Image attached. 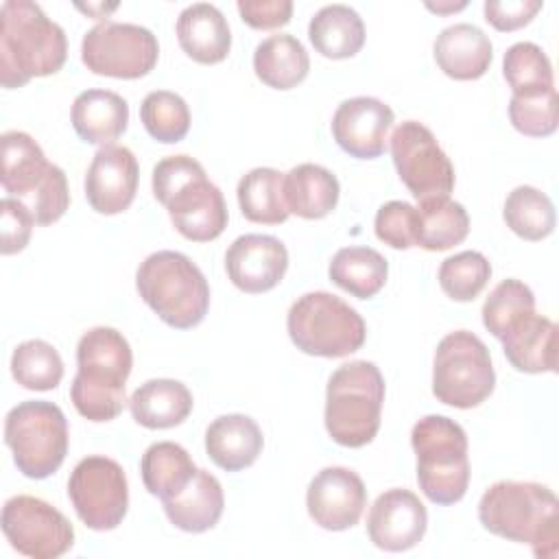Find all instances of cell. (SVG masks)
<instances>
[{"instance_id": "603a6c76", "label": "cell", "mask_w": 559, "mask_h": 559, "mask_svg": "<svg viewBox=\"0 0 559 559\" xmlns=\"http://www.w3.org/2000/svg\"><path fill=\"white\" fill-rule=\"evenodd\" d=\"M262 445L260 426L240 413L221 415L205 430V452L225 472H240L253 465Z\"/></svg>"}, {"instance_id": "7dc6e473", "label": "cell", "mask_w": 559, "mask_h": 559, "mask_svg": "<svg viewBox=\"0 0 559 559\" xmlns=\"http://www.w3.org/2000/svg\"><path fill=\"white\" fill-rule=\"evenodd\" d=\"M465 4H467V2H456V4H454V2H445V4H439V2H437V4H432V2H428L426 7H428L430 11H437V13H450V11H459V9H463Z\"/></svg>"}, {"instance_id": "836d02e7", "label": "cell", "mask_w": 559, "mask_h": 559, "mask_svg": "<svg viewBox=\"0 0 559 559\" xmlns=\"http://www.w3.org/2000/svg\"><path fill=\"white\" fill-rule=\"evenodd\" d=\"M417 216V247L426 251H445L467 238L469 216L465 207L450 197L421 201Z\"/></svg>"}, {"instance_id": "f6af8a7d", "label": "cell", "mask_w": 559, "mask_h": 559, "mask_svg": "<svg viewBox=\"0 0 559 559\" xmlns=\"http://www.w3.org/2000/svg\"><path fill=\"white\" fill-rule=\"evenodd\" d=\"M485 20L502 33L518 31L526 26L535 13L542 9L539 0H487L485 2Z\"/></svg>"}, {"instance_id": "8992f818", "label": "cell", "mask_w": 559, "mask_h": 559, "mask_svg": "<svg viewBox=\"0 0 559 559\" xmlns=\"http://www.w3.org/2000/svg\"><path fill=\"white\" fill-rule=\"evenodd\" d=\"M384 378L369 360L341 365L325 389V430L338 445L362 448L380 428Z\"/></svg>"}, {"instance_id": "f546056e", "label": "cell", "mask_w": 559, "mask_h": 559, "mask_svg": "<svg viewBox=\"0 0 559 559\" xmlns=\"http://www.w3.org/2000/svg\"><path fill=\"white\" fill-rule=\"evenodd\" d=\"M314 50L328 59L354 57L365 44L362 17L347 4L321 7L308 26Z\"/></svg>"}, {"instance_id": "7bdbcfd3", "label": "cell", "mask_w": 559, "mask_h": 559, "mask_svg": "<svg viewBox=\"0 0 559 559\" xmlns=\"http://www.w3.org/2000/svg\"><path fill=\"white\" fill-rule=\"evenodd\" d=\"M22 203L31 210L37 225H50L59 221L70 205L66 173L57 164H52L44 181L28 197H24Z\"/></svg>"}, {"instance_id": "30bf717a", "label": "cell", "mask_w": 559, "mask_h": 559, "mask_svg": "<svg viewBox=\"0 0 559 559\" xmlns=\"http://www.w3.org/2000/svg\"><path fill=\"white\" fill-rule=\"evenodd\" d=\"M496 386V373L487 345L467 330L445 334L432 360V393L454 408L483 404Z\"/></svg>"}, {"instance_id": "277c9868", "label": "cell", "mask_w": 559, "mask_h": 559, "mask_svg": "<svg viewBox=\"0 0 559 559\" xmlns=\"http://www.w3.org/2000/svg\"><path fill=\"white\" fill-rule=\"evenodd\" d=\"M153 194L168 210L175 229L192 242H210L227 227L223 192L190 155H170L155 164Z\"/></svg>"}, {"instance_id": "5b68a950", "label": "cell", "mask_w": 559, "mask_h": 559, "mask_svg": "<svg viewBox=\"0 0 559 559\" xmlns=\"http://www.w3.org/2000/svg\"><path fill=\"white\" fill-rule=\"evenodd\" d=\"M144 304L170 328L190 330L210 308V286L201 269L179 251H155L135 273Z\"/></svg>"}, {"instance_id": "9c48e42d", "label": "cell", "mask_w": 559, "mask_h": 559, "mask_svg": "<svg viewBox=\"0 0 559 559\" xmlns=\"http://www.w3.org/2000/svg\"><path fill=\"white\" fill-rule=\"evenodd\" d=\"M68 421L63 411L46 400H26L4 419V443L17 469L35 480L55 474L68 454Z\"/></svg>"}, {"instance_id": "83f0119b", "label": "cell", "mask_w": 559, "mask_h": 559, "mask_svg": "<svg viewBox=\"0 0 559 559\" xmlns=\"http://www.w3.org/2000/svg\"><path fill=\"white\" fill-rule=\"evenodd\" d=\"M253 70L264 85L273 90H290L308 76L310 59L297 37L280 33L255 46Z\"/></svg>"}, {"instance_id": "1f68e13d", "label": "cell", "mask_w": 559, "mask_h": 559, "mask_svg": "<svg viewBox=\"0 0 559 559\" xmlns=\"http://www.w3.org/2000/svg\"><path fill=\"white\" fill-rule=\"evenodd\" d=\"M330 280L358 299H369L382 290L389 275L386 258L371 247H343L330 262Z\"/></svg>"}, {"instance_id": "5bb4252c", "label": "cell", "mask_w": 559, "mask_h": 559, "mask_svg": "<svg viewBox=\"0 0 559 559\" xmlns=\"http://www.w3.org/2000/svg\"><path fill=\"white\" fill-rule=\"evenodd\" d=\"M2 533L9 544L31 559H57L74 544L70 520L35 496H13L2 507Z\"/></svg>"}, {"instance_id": "52a82bcc", "label": "cell", "mask_w": 559, "mask_h": 559, "mask_svg": "<svg viewBox=\"0 0 559 559\" xmlns=\"http://www.w3.org/2000/svg\"><path fill=\"white\" fill-rule=\"evenodd\" d=\"M417 454V483L435 504L459 502L469 485L467 435L450 417L426 415L411 432Z\"/></svg>"}, {"instance_id": "3957f363", "label": "cell", "mask_w": 559, "mask_h": 559, "mask_svg": "<svg viewBox=\"0 0 559 559\" xmlns=\"http://www.w3.org/2000/svg\"><path fill=\"white\" fill-rule=\"evenodd\" d=\"M79 371L70 397L81 417L90 421L116 419L124 404V382L133 367L129 341L114 328H92L76 345Z\"/></svg>"}, {"instance_id": "d6986e66", "label": "cell", "mask_w": 559, "mask_h": 559, "mask_svg": "<svg viewBox=\"0 0 559 559\" xmlns=\"http://www.w3.org/2000/svg\"><path fill=\"white\" fill-rule=\"evenodd\" d=\"M225 269L231 284L242 293H266L282 282L288 269V251L275 236L245 234L229 245Z\"/></svg>"}, {"instance_id": "e0dca14e", "label": "cell", "mask_w": 559, "mask_h": 559, "mask_svg": "<svg viewBox=\"0 0 559 559\" xmlns=\"http://www.w3.org/2000/svg\"><path fill=\"white\" fill-rule=\"evenodd\" d=\"M138 159L127 146H100L85 175V197L94 212L111 216L124 212L138 192Z\"/></svg>"}, {"instance_id": "2e32d148", "label": "cell", "mask_w": 559, "mask_h": 559, "mask_svg": "<svg viewBox=\"0 0 559 559\" xmlns=\"http://www.w3.org/2000/svg\"><path fill=\"white\" fill-rule=\"evenodd\" d=\"M393 109L373 96H354L343 100L332 116V135L352 157L376 159L386 148Z\"/></svg>"}, {"instance_id": "ba28073f", "label": "cell", "mask_w": 559, "mask_h": 559, "mask_svg": "<svg viewBox=\"0 0 559 559\" xmlns=\"http://www.w3.org/2000/svg\"><path fill=\"white\" fill-rule=\"evenodd\" d=\"M286 328L297 349L321 358L349 356L367 338L362 317L341 297L325 290L301 295L288 310Z\"/></svg>"}, {"instance_id": "ee69618b", "label": "cell", "mask_w": 559, "mask_h": 559, "mask_svg": "<svg viewBox=\"0 0 559 559\" xmlns=\"http://www.w3.org/2000/svg\"><path fill=\"white\" fill-rule=\"evenodd\" d=\"M35 218L31 214V210L13 199V197H4L0 201V251L2 255H11V253H20L28 240H31V231H33Z\"/></svg>"}, {"instance_id": "f35d334b", "label": "cell", "mask_w": 559, "mask_h": 559, "mask_svg": "<svg viewBox=\"0 0 559 559\" xmlns=\"http://www.w3.org/2000/svg\"><path fill=\"white\" fill-rule=\"evenodd\" d=\"M491 277V264L480 251H461L439 266V286L454 301H472Z\"/></svg>"}, {"instance_id": "f1b7e54d", "label": "cell", "mask_w": 559, "mask_h": 559, "mask_svg": "<svg viewBox=\"0 0 559 559\" xmlns=\"http://www.w3.org/2000/svg\"><path fill=\"white\" fill-rule=\"evenodd\" d=\"M2 144V188L17 201L28 197L48 175L50 162L41 146L24 131H7Z\"/></svg>"}, {"instance_id": "d590c367", "label": "cell", "mask_w": 559, "mask_h": 559, "mask_svg": "<svg viewBox=\"0 0 559 559\" xmlns=\"http://www.w3.org/2000/svg\"><path fill=\"white\" fill-rule=\"evenodd\" d=\"M11 373L24 389L50 391L63 378V360L50 343L31 338L13 349Z\"/></svg>"}, {"instance_id": "ac0fdd59", "label": "cell", "mask_w": 559, "mask_h": 559, "mask_svg": "<svg viewBox=\"0 0 559 559\" xmlns=\"http://www.w3.org/2000/svg\"><path fill=\"white\" fill-rule=\"evenodd\" d=\"M426 526V507L408 489H389L380 493L367 515L369 539L386 552H402L417 546Z\"/></svg>"}, {"instance_id": "44dd1931", "label": "cell", "mask_w": 559, "mask_h": 559, "mask_svg": "<svg viewBox=\"0 0 559 559\" xmlns=\"http://www.w3.org/2000/svg\"><path fill=\"white\" fill-rule=\"evenodd\" d=\"M502 349L511 367L524 373H557V325L537 312L518 319L502 334Z\"/></svg>"}, {"instance_id": "ffe728a7", "label": "cell", "mask_w": 559, "mask_h": 559, "mask_svg": "<svg viewBox=\"0 0 559 559\" xmlns=\"http://www.w3.org/2000/svg\"><path fill=\"white\" fill-rule=\"evenodd\" d=\"M435 61L456 81L480 79L493 59L491 39L474 24L461 22L443 28L435 39Z\"/></svg>"}, {"instance_id": "7402d4cb", "label": "cell", "mask_w": 559, "mask_h": 559, "mask_svg": "<svg viewBox=\"0 0 559 559\" xmlns=\"http://www.w3.org/2000/svg\"><path fill=\"white\" fill-rule=\"evenodd\" d=\"M181 50L197 63H218L229 55L231 33L225 15L210 2L186 7L177 17Z\"/></svg>"}, {"instance_id": "4fadbf2b", "label": "cell", "mask_w": 559, "mask_h": 559, "mask_svg": "<svg viewBox=\"0 0 559 559\" xmlns=\"http://www.w3.org/2000/svg\"><path fill=\"white\" fill-rule=\"evenodd\" d=\"M391 157L402 183L419 203L450 197L454 166L426 124L417 120L397 124L391 135Z\"/></svg>"}, {"instance_id": "b9f144b4", "label": "cell", "mask_w": 559, "mask_h": 559, "mask_svg": "<svg viewBox=\"0 0 559 559\" xmlns=\"http://www.w3.org/2000/svg\"><path fill=\"white\" fill-rule=\"evenodd\" d=\"M417 227L419 216L417 207L406 201H389L384 203L373 221V229L378 240L393 249H411L417 247Z\"/></svg>"}, {"instance_id": "ab89813d", "label": "cell", "mask_w": 559, "mask_h": 559, "mask_svg": "<svg viewBox=\"0 0 559 559\" xmlns=\"http://www.w3.org/2000/svg\"><path fill=\"white\" fill-rule=\"evenodd\" d=\"M531 312H535L533 290L520 280H502L483 304V323L496 338H502L509 325Z\"/></svg>"}, {"instance_id": "4316f807", "label": "cell", "mask_w": 559, "mask_h": 559, "mask_svg": "<svg viewBox=\"0 0 559 559\" xmlns=\"http://www.w3.org/2000/svg\"><path fill=\"white\" fill-rule=\"evenodd\" d=\"M338 179L319 164H299L284 175V199L288 212L317 221L328 216L338 203Z\"/></svg>"}, {"instance_id": "60d3db41", "label": "cell", "mask_w": 559, "mask_h": 559, "mask_svg": "<svg viewBox=\"0 0 559 559\" xmlns=\"http://www.w3.org/2000/svg\"><path fill=\"white\" fill-rule=\"evenodd\" d=\"M557 90H539L513 94L509 100V120L511 124L531 138H546L557 131L559 122V105Z\"/></svg>"}, {"instance_id": "7c38bea8", "label": "cell", "mask_w": 559, "mask_h": 559, "mask_svg": "<svg viewBox=\"0 0 559 559\" xmlns=\"http://www.w3.org/2000/svg\"><path fill=\"white\" fill-rule=\"evenodd\" d=\"M68 496L87 528H116L129 509V485L122 465L98 454L81 459L70 474Z\"/></svg>"}, {"instance_id": "8fae6325", "label": "cell", "mask_w": 559, "mask_h": 559, "mask_svg": "<svg viewBox=\"0 0 559 559\" xmlns=\"http://www.w3.org/2000/svg\"><path fill=\"white\" fill-rule=\"evenodd\" d=\"M159 57L157 37L138 24L100 22L81 41V59L94 74L114 79L146 76Z\"/></svg>"}, {"instance_id": "4dcf8cb0", "label": "cell", "mask_w": 559, "mask_h": 559, "mask_svg": "<svg viewBox=\"0 0 559 559\" xmlns=\"http://www.w3.org/2000/svg\"><path fill=\"white\" fill-rule=\"evenodd\" d=\"M197 465L188 450L173 441H157L146 448L140 461L142 483L151 496L162 502L181 493L197 474Z\"/></svg>"}, {"instance_id": "bcb514c9", "label": "cell", "mask_w": 559, "mask_h": 559, "mask_svg": "<svg viewBox=\"0 0 559 559\" xmlns=\"http://www.w3.org/2000/svg\"><path fill=\"white\" fill-rule=\"evenodd\" d=\"M236 7L242 22L258 31L280 28L288 24L293 15L290 0H240Z\"/></svg>"}, {"instance_id": "d4e9b609", "label": "cell", "mask_w": 559, "mask_h": 559, "mask_svg": "<svg viewBox=\"0 0 559 559\" xmlns=\"http://www.w3.org/2000/svg\"><path fill=\"white\" fill-rule=\"evenodd\" d=\"M192 393L179 380L155 378L140 384L131 400L129 408L133 419L151 430H164L179 426L188 419L192 411Z\"/></svg>"}, {"instance_id": "8d00e7d4", "label": "cell", "mask_w": 559, "mask_h": 559, "mask_svg": "<svg viewBox=\"0 0 559 559\" xmlns=\"http://www.w3.org/2000/svg\"><path fill=\"white\" fill-rule=\"evenodd\" d=\"M140 120L146 133L162 142H181L190 129V109L186 100L168 90L148 92L140 105Z\"/></svg>"}, {"instance_id": "cb8c5ba5", "label": "cell", "mask_w": 559, "mask_h": 559, "mask_svg": "<svg viewBox=\"0 0 559 559\" xmlns=\"http://www.w3.org/2000/svg\"><path fill=\"white\" fill-rule=\"evenodd\" d=\"M72 127L87 144L107 146L127 131L129 105L109 90H85L72 103Z\"/></svg>"}, {"instance_id": "6da1fadb", "label": "cell", "mask_w": 559, "mask_h": 559, "mask_svg": "<svg viewBox=\"0 0 559 559\" xmlns=\"http://www.w3.org/2000/svg\"><path fill=\"white\" fill-rule=\"evenodd\" d=\"M68 57L63 28L31 0H7L0 7V83L22 87L35 76L61 70Z\"/></svg>"}, {"instance_id": "d6a6232c", "label": "cell", "mask_w": 559, "mask_h": 559, "mask_svg": "<svg viewBox=\"0 0 559 559\" xmlns=\"http://www.w3.org/2000/svg\"><path fill=\"white\" fill-rule=\"evenodd\" d=\"M238 205L247 221L280 225L288 218L284 199V175L275 168H253L238 181Z\"/></svg>"}, {"instance_id": "484cf974", "label": "cell", "mask_w": 559, "mask_h": 559, "mask_svg": "<svg viewBox=\"0 0 559 559\" xmlns=\"http://www.w3.org/2000/svg\"><path fill=\"white\" fill-rule=\"evenodd\" d=\"M166 518L186 533H203L216 526L223 515L225 496L218 478L207 469H197L188 487L162 502Z\"/></svg>"}, {"instance_id": "7a4b0ae2", "label": "cell", "mask_w": 559, "mask_h": 559, "mask_svg": "<svg viewBox=\"0 0 559 559\" xmlns=\"http://www.w3.org/2000/svg\"><path fill=\"white\" fill-rule=\"evenodd\" d=\"M478 520L498 537L528 544L539 559L557 557L559 502L546 485L518 480L493 483L478 502Z\"/></svg>"}, {"instance_id": "9a60e30c", "label": "cell", "mask_w": 559, "mask_h": 559, "mask_svg": "<svg viewBox=\"0 0 559 559\" xmlns=\"http://www.w3.org/2000/svg\"><path fill=\"white\" fill-rule=\"evenodd\" d=\"M308 515L325 531H347L367 507L362 478L347 467H323L306 491Z\"/></svg>"}, {"instance_id": "74e56055", "label": "cell", "mask_w": 559, "mask_h": 559, "mask_svg": "<svg viewBox=\"0 0 559 559\" xmlns=\"http://www.w3.org/2000/svg\"><path fill=\"white\" fill-rule=\"evenodd\" d=\"M502 74L513 94L555 87L552 63L548 55L533 41H518L507 48L502 59Z\"/></svg>"}, {"instance_id": "e575fe53", "label": "cell", "mask_w": 559, "mask_h": 559, "mask_svg": "<svg viewBox=\"0 0 559 559\" xmlns=\"http://www.w3.org/2000/svg\"><path fill=\"white\" fill-rule=\"evenodd\" d=\"M502 216L507 227L524 240H542L550 236L557 223L552 201L533 186L513 188L504 201Z\"/></svg>"}]
</instances>
